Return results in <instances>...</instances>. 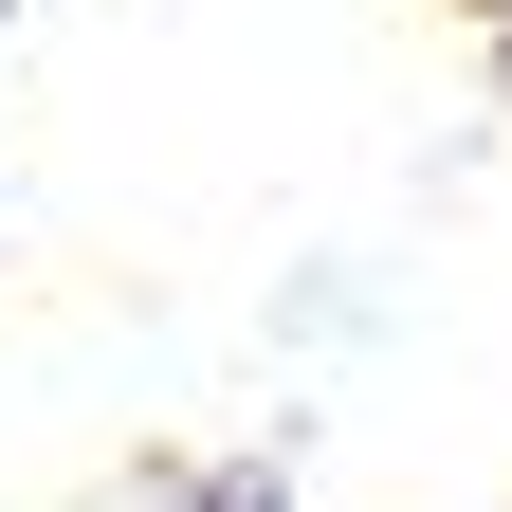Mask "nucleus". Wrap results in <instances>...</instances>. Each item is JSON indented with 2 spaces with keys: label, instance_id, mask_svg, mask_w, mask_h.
Wrapping results in <instances>:
<instances>
[{
  "label": "nucleus",
  "instance_id": "nucleus-2",
  "mask_svg": "<svg viewBox=\"0 0 512 512\" xmlns=\"http://www.w3.org/2000/svg\"><path fill=\"white\" fill-rule=\"evenodd\" d=\"M494 55H512V0H494Z\"/></svg>",
  "mask_w": 512,
  "mask_h": 512
},
{
  "label": "nucleus",
  "instance_id": "nucleus-1",
  "mask_svg": "<svg viewBox=\"0 0 512 512\" xmlns=\"http://www.w3.org/2000/svg\"><path fill=\"white\" fill-rule=\"evenodd\" d=\"M165 512H293V494H275V458H220V476H183Z\"/></svg>",
  "mask_w": 512,
  "mask_h": 512
}]
</instances>
